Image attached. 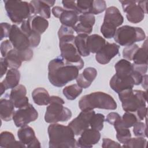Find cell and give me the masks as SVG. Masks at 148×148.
<instances>
[{"label": "cell", "instance_id": "obj_1", "mask_svg": "<svg viewBox=\"0 0 148 148\" xmlns=\"http://www.w3.org/2000/svg\"><path fill=\"white\" fill-rule=\"evenodd\" d=\"M80 70L76 65L71 63L61 56L51 60L48 65V79L54 86L61 87L76 79Z\"/></svg>", "mask_w": 148, "mask_h": 148}, {"label": "cell", "instance_id": "obj_2", "mask_svg": "<svg viewBox=\"0 0 148 148\" xmlns=\"http://www.w3.org/2000/svg\"><path fill=\"white\" fill-rule=\"evenodd\" d=\"M50 148L76 147L75 134L69 126L51 123L47 128Z\"/></svg>", "mask_w": 148, "mask_h": 148}, {"label": "cell", "instance_id": "obj_3", "mask_svg": "<svg viewBox=\"0 0 148 148\" xmlns=\"http://www.w3.org/2000/svg\"><path fill=\"white\" fill-rule=\"evenodd\" d=\"M79 107L82 110H93L95 108L115 110L117 103L110 95L97 91L83 96L79 101Z\"/></svg>", "mask_w": 148, "mask_h": 148}, {"label": "cell", "instance_id": "obj_4", "mask_svg": "<svg viewBox=\"0 0 148 148\" xmlns=\"http://www.w3.org/2000/svg\"><path fill=\"white\" fill-rule=\"evenodd\" d=\"M3 2L8 16L13 23L21 24L23 21L35 15L33 6L28 2L5 0Z\"/></svg>", "mask_w": 148, "mask_h": 148}, {"label": "cell", "instance_id": "obj_5", "mask_svg": "<svg viewBox=\"0 0 148 148\" xmlns=\"http://www.w3.org/2000/svg\"><path fill=\"white\" fill-rule=\"evenodd\" d=\"M64 101L61 98L53 95L50 98L49 105L47 107L45 114V120L47 123H57L66 121L72 117L69 109L63 106Z\"/></svg>", "mask_w": 148, "mask_h": 148}, {"label": "cell", "instance_id": "obj_6", "mask_svg": "<svg viewBox=\"0 0 148 148\" xmlns=\"http://www.w3.org/2000/svg\"><path fill=\"white\" fill-rule=\"evenodd\" d=\"M118 95L122 108L125 112L135 113L139 108L146 106L147 91L128 88L120 92Z\"/></svg>", "mask_w": 148, "mask_h": 148}, {"label": "cell", "instance_id": "obj_7", "mask_svg": "<svg viewBox=\"0 0 148 148\" xmlns=\"http://www.w3.org/2000/svg\"><path fill=\"white\" fill-rule=\"evenodd\" d=\"M75 39V36L72 34L59 38L61 56L66 61L76 65L82 69L84 63L76 47Z\"/></svg>", "mask_w": 148, "mask_h": 148}, {"label": "cell", "instance_id": "obj_8", "mask_svg": "<svg viewBox=\"0 0 148 148\" xmlns=\"http://www.w3.org/2000/svg\"><path fill=\"white\" fill-rule=\"evenodd\" d=\"M124 21V17L117 8L110 6L106 9L103 22L101 27V32L107 39L114 37L117 27L120 26Z\"/></svg>", "mask_w": 148, "mask_h": 148}, {"label": "cell", "instance_id": "obj_9", "mask_svg": "<svg viewBox=\"0 0 148 148\" xmlns=\"http://www.w3.org/2000/svg\"><path fill=\"white\" fill-rule=\"evenodd\" d=\"M113 38L116 43L121 46H127L145 40L146 34L140 27L126 25L117 29Z\"/></svg>", "mask_w": 148, "mask_h": 148}, {"label": "cell", "instance_id": "obj_10", "mask_svg": "<svg viewBox=\"0 0 148 148\" xmlns=\"http://www.w3.org/2000/svg\"><path fill=\"white\" fill-rule=\"evenodd\" d=\"M38 117V113L37 110L32 104L28 103L15 111L13 120L17 127H22L32 121H35Z\"/></svg>", "mask_w": 148, "mask_h": 148}, {"label": "cell", "instance_id": "obj_11", "mask_svg": "<svg viewBox=\"0 0 148 148\" xmlns=\"http://www.w3.org/2000/svg\"><path fill=\"white\" fill-rule=\"evenodd\" d=\"M123 12L126 13L128 21L137 24L142 21L145 17V12L140 7L139 1H120Z\"/></svg>", "mask_w": 148, "mask_h": 148}, {"label": "cell", "instance_id": "obj_12", "mask_svg": "<svg viewBox=\"0 0 148 148\" xmlns=\"http://www.w3.org/2000/svg\"><path fill=\"white\" fill-rule=\"evenodd\" d=\"M95 113L93 110H82L68 124V126L71 128L75 135H80L84 130L89 128L90 120Z\"/></svg>", "mask_w": 148, "mask_h": 148}, {"label": "cell", "instance_id": "obj_13", "mask_svg": "<svg viewBox=\"0 0 148 148\" xmlns=\"http://www.w3.org/2000/svg\"><path fill=\"white\" fill-rule=\"evenodd\" d=\"M9 38L13 47L18 50H24L30 47L28 38L16 24L12 25Z\"/></svg>", "mask_w": 148, "mask_h": 148}, {"label": "cell", "instance_id": "obj_14", "mask_svg": "<svg viewBox=\"0 0 148 148\" xmlns=\"http://www.w3.org/2000/svg\"><path fill=\"white\" fill-rule=\"evenodd\" d=\"M100 138L99 131L91 128H87L80 134V137L76 141V147L91 148L99 141Z\"/></svg>", "mask_w": 148, "mask_h": 148}, {"label": "cell", "instance_id": "obj_15", "mask_svg": "<svg viewBox=\"0 0 148 148\" xmlns=\"http://www.w3.org/2000/svg\"><path fill=\"white\" fill-rule=\"evenodd\" d=\"M17 136L19 140L27 147H41L40 143L35 136L33 128L27 125L21 127L17 131Z\"/></svg>", "mask_w": 148, "mask_h": 148}, {"label": "cell", "instance_id": "obj_16", "mask_svg": "<svg viewBox=\"0 0 148 148\" xmlns=\"http://www.w3.org/2000/svg\"><path fill=\"white\" fill-rule=\"evenodd\" d=\"M120 46L115 43L106 42L103 47L96 53L97 61L102 65L108 64L110 61L119 54Z\"/></svg>", "mask_w": 148, "mask_h": 148}, {"label": "cell", "instance_id": "obj_17", "mask_svg": "<svg viewBox=\"0 0 148 148\" xmlns=\"http://www.w3.org/2000/svg\"><path fill=\"white\" fill-rule=\"evenodd\" d=\"M27 89L23 84H18L12 89L9 99L16 108H20L28 105V98L26 97Z\"/></svg>", "mask_w": 148, "mask_h": 148}, {"label": "cell", "instance_id": "obj_18", "mask_svg": "<svg viewBox=\"0 0 148 148\" xmlns=\"http://www.w3.org/2000/svg\"><path fill=\"white\" fill-rule=\"evenodd\" d=\"M79 23L76 24L73 28L77 34H90L92 31V27L95 24V18L92 14H83L79 16Z\"/></svg>", "mask_w": 148, "mask_h": 148}, {"label": "cell", "instance_id": "obj_19", "mask_svg": "<svg viewBox=\"0 0 148 148\" xmlns=\"http://www.w3.org/2000/svg\"><path fill=\"white\" fill-rule=\"evenodd\" d=\"M109 85L111 88L118 94L124 90L133 88L135 84L131 76L126 77H120L114 75L110 80Z\"/></svg>", "mask_w": 148, "mask_h": 148}, {"label": "cell", "instance_id": "obj_20", "mask_svg": "<svg viewBox=\"0 0 148 148\" xmlns=\"http://www.w3.org/2000/svg\"><path fill=\"white\" fill-rule=\"evenodd\" d=\"M97 76V71L95 68L87 67L77 76L76 79L77 84L82 88H87L90 86Z\"/></svg>", "mask_w": 148, "mask_h": 148}, {"label": "cell", "instance_id": "obj_21", "mask_svg": "<svg viewBox=\"0 0 148 148\" xmlns=\"http://www.w3.org/2000/svg\"><path fill=\"white\" fill-rule=\"evenodd\" d=\"M55 1H31L29 3L33 6L35 15L39 14L42 17L47 19L50 17V7H52Z\"/></svg>", "mask_w": 148, "mask_h": 148}, {"label": "cell", "instance_id": "obj_22", "mask_svg": "<svg viewBox=\"0 0 148 148\" xmlns=\"http://www.w3.org/2000/svg\"><path fill=\"white\" fill-rule=\"evenodd\" d=\"M31 29L41 35L49 27L47 19L38 15H33L28 18Z\"/></svg>", "mask_w": 148, "mask_h": 148}, {"label": "cell", "instance_id": "obj_23", "mask_svg": "<svg viewBox=\"0 0 148 148\" xmlns=\"http://www.w3.org/2000/svg\"><path fill=\"white\" fill-rule=\"evenodd\" d=\"M1 147H26V146L20 140H16L14 135L9 131H3L0 135Z\"/></svg>", "mask_w": 148, "mask_h": 148}, {"label": "cell", "instance_id": "obj_24", "mask_svg": "<svg viewBox=\"0 0 148 148\" xmlns=\"http://www.w3.org/2000/svg\"><path fill=\"white\" fill-rule=\"evenodd\" d=\"M20 79V72L16 68H10L6 73V77L0 83L6 88H13L18 85Z\"/></svg>", "mask_w": 148, "mask_h": 148}, {"label": "cell", "instance_id": "obj_25", "mask_svg": "<svg viewBox=\"0 0 148 148\" xmlns=\"http://www.w3.org/2000/svg\"><path fill=\"white\" fill-rule=\"evenodd\" d=\"M106 42L105 39L98 34L88 36L86 40L88 50L92 53H97L100 51L105 45Z\"/></svg>", "mask_w": 148, "mask_h": 148}, {"label": "cell", "instance_id": "obj_26", "mask_svg": "<svg viewBox=\"0 0 148 148\" xmlns=\"http://www.w3.org/2000/svg\"><path fill=\"white\" fill-rule=\"evenodd\" d=\"M14 106L10 99L1 98L0 99V117L5 121H10L15 112Z\"/></svg>", "mask_w": 148, "mask_h": 148}, {"label": "cell", "instance_id": "obj_27", "mask_svg": "<svg viewBox=\"0 0 148 148\" xmlns=\"http://www.w3.org/2000/svg\"><path fill=\"white\" fill-rule=\"evenodd\" d=\"M4 58L6 61L8 66L10 68H19L23 61L21 51L14 47L6 54Z\"/></svg>", "mask_w": 148, "mask_h": 148}, {"label": "cell", "instance_id": "obj_28", "mask_svg": "<svg viewBox=\"0 0 148 148\" xmlns=\"http://www.w3.org/2000/svg\"><path fill=\"white\" fill-rule=\"evenodd\" d=\"M20 29L28 38L30 47H36L40 42V35L31 29L28 19L23 21L21 24Z\"/></svg>", "mask_w": 148, "mask_h": 148}, {"label": "cell", "instance_id": "obj_29", "mask_svg": "<svg viewBox=\"0 0 148 148\" xmlns=\"http://www.w3.org/2000/svg\"><path fill=\"white\" fill-rule=\"evenodd\" d=\"M116 74L120 77H126L131 76L133 72L132 63L125 60L121 59L114 65Z\"/></svg>", "mask_w": 148, "mask_h": 148}, {"label": "cell", "instance_id": "obj_30", "mask_svg": "<svg viewBox=\"0 0 148 148\" xmlns=\"http://www.w3.org/2000/svg\"><path fill=\"white\" fill-rule=\"evenodd\" d=\"M58 18L62 25L73 28L79 21V16L74 11L64 9Z\"/></svg>", "mask_w": 148, "mask_h": 148}, {"label": "cell", "instance_id": "obj_31", "mask_svg": "<svg viewBox=\"0 0 148 148\" xmlns=\"http://www.w3.org/2000/svg\"><path fill=\"white\" fill-rule=\"evenodd\" d=\"M32 97L35 103L38 105H47L49 104L50 96L48 91L43 87H38L32 92Z\"/></svg>", "mask_w": 148, "mask_h": 148}, {"label": "cell", "instance_id": "obj_32", "mask_svg": "<svg viewBox=\"0 0 148 148\" xmlns=\"http://www.w3.org/2000/svg\"><path fill=\"white\" fill-rule=\"evenodd\" d=\"M88 35L79 34L75 36V43L79 54L83 57L88 56L90 54L87 47L86 40Z\"/></svg>", "mask_w": 148, "mask_h": 148}, {"label": "cell", "instance_id": "obj_33", "mask_svg": "<svg viewBox=\"0 0 148 148\" xmlns=\"http://www.w3.org/2000/svg\"><path fill=\"white\" fill-rule=\"evenodd\" d=\"M135 64H147V40L146 39L141 47L136 50L132 60Z\"/></svg>", "mask_w": 148, "mask_h": 148}, {"label": "cell", "instance_id": "obj_34", "mask_svg": "<svg viewBox=\"0 0 148 148\" xmlns=\"http://www.w3.org/2000/svg\"><path fill=\"white\" fill-rule=\"evenodd\" d=\"M82 87L77 84H73L64 88L62 92L67 99L74 100L82 92Z\"/></svg>", "mask_w": 148, "mask_h": 148}, {"label": "cell", "instance_id": "obj_35", "mask_svg": "<svg viewBox=\"0 0 148 148\" xmlns=\"http://www.w3.org/2000/svg\"><path fill=\"white\" fill-rule=\"evenodd\" d=\"M138 121L139 120L135 113L130 112H125L123 114L120 122L114 125V127L121 126L124 128H129L133 127Z\"/></svg>", "mask_w": 148, "mask_h": 148}, {"label": "cell", "instance_id": "obj_36", "mask_svg": "<svg viewBox=\"0 0 148 148\" xmlns=\"http://www.w3.org/2000/svg\"><path fill=\"white\" fill-rule=\"evenodd\" d=\"M114 127L116 131V138L120 143L124 144L131 138V134L128 128L121 126H115Z\"/></svg>", "mask_w": 148, "mask_h": 148}, {"label": "cell", "instance_id": "obj_37", "mask_svg": "<svg viewBox=\"0 0 148 148\" xmlns=\"http://www.w3.org/2000/svg\"><path fill=\"white\" fill-rule=\"evenodd\" d=\"M94 0H78L76 9L79 14H91Z\"/></svg>", "mask_w": 148, "mask_h": 148}, {"label": "cell", "instance_id": "obj_38", "mask_svg": "<svg viewBox=\"0 0 148 148\" xmlns=\"http://www.w3.org/2000/svg\"><path fill=\"white\" fill-rule=\"evenodd\" d=\"M105 116L102 113H95L91 117L90 122V126L91 128L101 131L103 128Z\"/></svg>", "mask_w": 148, "mask_h": 148}, {"label": "cell", "instance_id": "obj_39", "mask_svg": "<svg viewBox=\"0 0 148 148\" xmlns=\"http://www.w3.org/2000/svg\"><path fill=\"white\" fill-rule=\"evenodd\" d=\"M147 145V140L143 137L130 138L125 143L123 144V147L131 148H145Z\"/></svg>", "mask_w": 148, "mask_h": 148}, {"label": "cell", "instance_id": "obj_40", "mask_svg": "<svg viewBox=\"0 0 148 148\" xmlns=\"http://www.w3.org/2000/svg\"><path fill=\"white\" fill-rule=\"evenodd\" d=\"M133 132L137 137H147V125L140 121H138L134 125Z\"/></svg>", "mask_w": 148, "mask_h": 148}, {"label": "cell", "instance_id": "obj_41", "mask_svg": "<svg viewBox=\"0 0 148 148\" xmlns=\"http://www.w3.org/2000/svg\"><path fill=\"white\" fill-rule=\"evenodd\" d=\"M138 49L139 46L135 43L125 47L123 50V57L129 61H132L134 54Z\"/></svg>", "mask_w": 148, "mask_h": 148}, {"label": "cell", "instance_id": "obj_42", "mask_svg": "<svg viewBox=\"0 0 148 148\" xmlns=\"http://www.w3.org/2000/svg\"><path fill=\"white\" fill-rule=\"evenodd\" d=\"M106 9V2L103 0L93 1L92 7L91 11L92 14H98Z\"/></svg>", "mask_w": 148, "mask_h": 148}, {"label": "cell", "instance_id": "obj_43", "mask_svg": "<svg viewBox=\"0 0 148 148\" xmlns=\"http://www.w3.org/2000/svg\"><path fill=\"white\" fill-rule=\"evenodd\" d=\"M121 120V117L119 113L116 112H110L107 115L105 121L114 126L120 123Z\"/></svg>", "mask_w": 148, "mask_h": 148}, {"label": "cell", "instance_id": "obj_44", "mask_svg": "<svg viewBox=\"0 0 148 148\" xmlns=\"http://www.w3.org/2000/svg\"><path fill=\"white\" fill-rule=\"evenodd\" d=\"M13 48V46L10 42L9 40H5L2 41L1 43L0 46V50H1V53L2 56V57H5L6 54L12 49Z\"/></svg>", "mask_w": 148, "mask_h": 148}, {"label": "cell", "instance_id": "obj_45", "mask_svg": "<svg viewBox=\"0 0 148 148\" xmlns=\"http://www.w3.org/2000/svg\"><path fill=\"white\" fill-rule=\"evenodd\" d=\"M11 27L12 25L8 23H1V40H2L4 38L9 37Z\"/></svg>", "mask_w": 148, "mask_h": 148}, {"label": "cell", "instance_id": "obj_46", "mask_svg": "<svg viewBox=\"0 0 148 148\" xmlns=\"http://www.w3.org/2000/svg\"><path fill=\"white\" fill-rule=\"evenodd\" d=\"M102 147L103 148L108 147H121V146L118 142H116L109 138H103Z\"/></svg>", "mask_w": 148, "mask_h": 148}, {"label": "cell", "instance_id": "obj_47", "mask_svg": "<svg viewBox=\"0 0 148 148\" xmlns=\"http://www.w3.org/2000/svg\"><path fill=\"white\" fill-rule=\"evenodd\" d=\"M62 3L65 9L68 10H72L76 12L78 14L79 13L76 9V1H62Z\"/></svg>", "mask_w": 148, "mask_h": 148}, {"label": "cell", "instance_id": "obj_48", "mask_svg": "<svg viewBox=\"0 0 148 148\" xmlns=\"http://www.w3.org/2000/svg\"><path fill=\"white\" fill-rule=\"evenodd\" d=\"M133 70L137 71L142 75L146 74L147 71V64H132Z\"/></svg>", "mask_w": 148, "mask_h": 148}, {"label": "cell", "instance_id": "obj_49", "mask_svg": "<svg viewBox=\"0 0 148 148\" xmlns=\"http://www.w3.org/2000/svg\"><path fill=\"white\" fill-rule=\"evenodd\" d=\"M147 110V108L146 106H142V107L139 108L136 111L135 114H136L139 121L143 120L146 117Z\"/></svg>", "mask_w": 148, "mask_h": 148}, {"label": "cell", "instance_id": "obj_50", "mask_svg": "<svg viewBox=\"0 0 148 148\" xmlns=\"http://www.w3.org/2000/svg\"><path fill=\"white\" fill-rule=\"evenodd\" d=\"M0 62H1V77H2V76L6 73L8 70V64L5 60V59L3 57H1L0 58Z\"/></svg>", "mask_w": 148, "mask_h": 148}, {"label": "cell", "instance_id": "obj_51", "mask_svg": "<svg viewBox=\"0 0 148 148\" xmlns=\"http://www.w3.org/2000/svg\"><path fill=\"white\" fill-rule=\"evenodd\" d=\"M63 9H63L62 8H61V7H60V6H57L54 7V8L52 9L51 12H52V13H53V14L54 15V17H57V18H58L59 16H60V14H61V13L62 12V11Z\"/></svg>", "mask_w": 148, "mask_h": 148}, {"label": "cell", "instance_id": "obj_52", "mask_svg": "<svg viewBox=\"0 0 148 148\" xmlns=\"http://www.w3.org/2000/svg\"><path fill=\"white\" fill-rule=\"evenodd\" d=\"M142 86L147 91V75H143L142 77V80L141 83Z\"/></svg>", "mask_w": 148, "mask_h": 148}]
</instances>
